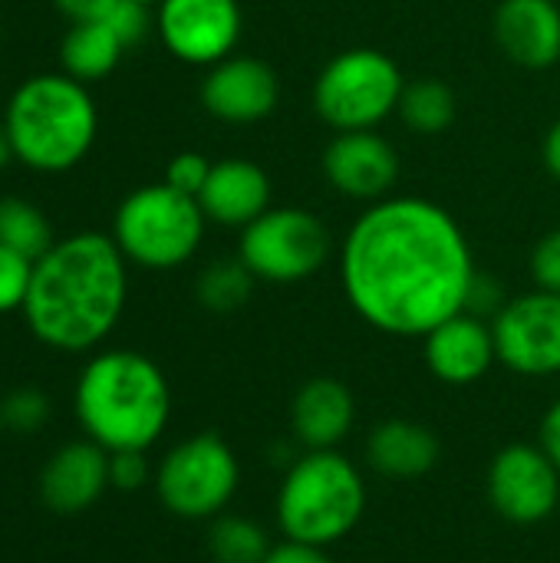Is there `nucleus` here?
<instances>
[{
	"label": "nucleus",
	"mask_w": 560,
	"mask_h": 563,
	"mask_svg": "<svg viewBox=\"0 0 560 563\" xmlns=\"http://www.w3.org/2000/svg\"><path fill=\"white\" fill-rule=\"evenodd\" d=\"M271 548L267 531L241 515H218L208 528V551L218 563H264Z\"/></svg>",
	"instance_id": "nucleus-23"
},
{
	"label": "nucleus",
	"mask_w": 560,
	"mask_h": 563,
	"mask_svg": "<svg viewBox=\"0 0 560 563\" xmlns=\"http://www.w3.org/2000/svg\"><path fill=\"white\" fill-rule=\"evenodd\" d=\"M142 3H162V0H142Z\"/></svg>",
	"instance_id": "nucleus-37"
},
{
	"label": "nucleus",
	"mask_w": 560,
	"mask_h": 563,
	"mask_svg": "<svg viewBox=\"0 0 560 563\" xmlns=\"http://www.w3.org/2000/svg\"><path fill=\"white\" fill-rule=\"evenodd\" d=\"M33 264L36 261L0 244V313L23 310L26 294H30V280H33Z\"/></svg>",
	"instance_id": "nucleus-26"
},
{
	"label": "nucleus",
	"mask_w": 560,
	"mask_h": 563,
	"mask_svg": "<svg viewBox=\"0 0 560 563\" xmlns=\"http://www.w3.org/2000/svg\"><path fill=\"white\" fill-rule=\"evenodd\" d=\"M403 122L419 135H439L455 119V92L442 79H416L406 82L399 96Z\"/></svg>",
	"instance_id": "nucleus-22"
},
{
	"label": "nucleus",
	"mask_w": 560,
	"mask_h": 563,
	"mask_svg": "<svg viewBox=\"0 0 560 563\" xmlns=\"http://www.w3.org/2000/svg\"><path fill=\"white\" fill-rule=\"evenodd\" d=\"M538 445L548 452V459L560 468V399L545 412V419H541V442Z\"/></svg>",
	"instance_id": "nucleus-34"
},
{
	"label": "nucleus",
	"mask_w": 560,
	"mask_h": 563,
	"mask_svg": "<svg viewBox=\"0 0 560 563\" xmlns=\"http://www.w3.org/2000/svg\"><path fill=\"white\" fill-rule=\"evenodd\" d=\"M531 277L541 290L560 294V228L545 234L531 251Z\"/></svg>",
	"instance_id": "nucleus-30"
},
{
	"label": "nucleus",
	"mask_w": 560,
	"mask_h": 563,
	"mask_svg": "<svg viewBox=\"0 0 560 563\" xmlns=\"http://www.w3.org/2000/svg\"><path fill=\"white\" fill-rule=\"evenodd\" d=\"M13 158V145H10V135H7V125L0 122V168H7V162Z\"/></svg>",
	"instance_id": "nucleus-36"
},
{
	"label": "nucleus",
	"mask_w": 560,
	"mask_h": 563,
	"mask_svg": "<svg viewBox=\"0 0 560 563\" xmlns=\"http://www.w3.org/2000/svg\"><path fill=\"white\" fill-rule=\"evenodd\" d=\"M50 419V399L40 389H17L0 402V426L13 432H36Z\"/></svg>",
	"instance_id": "nucleus-27"
},
{
	"label": "nucleus",
	"mask_w": 560,
	"mask_h": 563,
	"mask_svg": "<svg viewBox=\"0 0 560 563\" xmlns=\"http://www.w3.org/2000/svg\"><path fill=\"white\" fill-rule=\"evenodd\" d=\"M366 511V482L337 449L304 452L277 488V528L284 541L333 548Z\"/></svg>",
	"instance_id": "nucleus-5"
},
{
	"label": "nucleus",
	"mask_w": 560,
	"mask_h": 563,
	"mask_svg": "<svg viewBox=\"0 0 560 563\" xmlns=\"http://www.w3.org/2000/svg\"><path fill=\"white\" fill-rule=\"evenodd\" d=\"M422 343H426L422 353H426L429 373L446 386H472L498 360L492 327L469 310H462V313L449 317L446 323H439L436 330H429L422 336Z\"/></svg>",
	"instance_id": "nucleus-14"
},
{
	"label": "nucleus",
	"mask_w": 560,
	"mask_h": 563,
	"mask_svg": "<svg viewBox=\"0 0 560 563\" xmlns=\"http://www.w3.org/2000/svg\"><path fill=\"white\" fill-rule=\"evenodd\" d=\"M122 53H125V43L116 36V30L106 20H86V23H73L69 33L63 36L59 63L66 76L79 82H92V79L109 76L119 66Z\"/></svg>",
	"instance_id": "nucleus-21"
},
{
	"label": "nucleus",
	"mask_w": 560,
	"mask_h": 563,
	"mask_svg": "<svg viewBox=\"0 0 560 563\" xmlns=\"http://www.w3.org/2000/svg\"><path fill=\"white\" fill-rule=\"evenodd\" d=\"M545 165H548V172L560 181V119L551 125V132L545 139Z\"/></svg>",
	"instance_id": "nucleus-35"
},
{
	"label": "nucleus",
	"mask_w": 560,
	"mask_h": 563,
	"mask_svg": "<svg viewBox=\"0 0 560 563\" xmlns=\"http://www.w3.org/2000/svg\"><path fill=\"white\" fill-rule=\"evenodd\" d=\"M498 363L518 376L545 379L560 373V294L531 290L505 307L492 320Z\"/></svg>",
	"instance_id": "nucleus-10"
},
{
	"label": "nucleus",
	"mask_w": 560,
	"mask_h": 563,
	"mask_svg": "<svg viewBox=\"0 0 560 563\" xmlns=\"http://www.w3.org/2000/svg\"><path fill=\"white\" fill-rule=\"evenodd\" d=\"M323 175L340 195L350 198H383L399 178V158L393 145L373 129L340 132L323 152Z\"/></svg>",
	"instance_id": "nucleus-15"
},
{
	"label": "nucleus",
	"mask_w": 560,
	"mask_h": 563,
	"mask_svg": "<svg viewBox=\"0 0 560 563\" xmlns=\"http://www.w3.org/2000/svg\"><path fill=\"white\" fill-rule=\"evenodd\" d=\"M475 274L469 238L426 198L373 205L350 228L340 257L350 307L389 336H426L462 313Z\"/></svg>",
	"instance_id": "nucleus-1"
},
{
	"label": "nucleus",
	"mask_w": 560,
	"mask_h": 563,
	"mask_svg": "<svg viewBox=\"0 0 560 563\" xmlns=\"http://www.w3.org/2000/svg\"><path fill=\"white\" fill-rule=\"evenodd\" d=\"M53 3L73 23H86V20H106L119 0H53Z\"/></svg>",
	"instance_id": "nucleus-33"
},
{
	"label": "nucleus",
	"mask_w": 560,
	"mask_h": 563,
	"mask_svg": "<svg viewBox=\"0 0 560 563\" xmlns=\"http://www.w3.org/2000/svg\"><path fill=\"white\" fill-rule=\"evenodd\" d=\"M495 40L508 59L545 69L560 59V7L554 0H502L495 10Z\"/></svg>",
	"instance_id": "nucleus-17"
},
{
	"label": "nucleus",
	"mask_w": 560,
	"mask_h": 563,
	"mask_svg": "<svg viewBox=\"0 0 560 563\" xmlns=\"http://www.w3.org/2000/svg\"><path fill=\"white\" fill-rule=\"evenodd\" d=\"M155 482L145 452H109V485L116 492H139Z\"/></svg>",
	"instance_id": "nucleus-28"
},
{
	"label": "nucleus",
	"mask_w": 560,
	"mask_h": 563,
	"mask_svg": "<svg viewBox=\"0 0 560 563\" xmlns=\"http://www.w3.org/2000/svg\"><path fill=\"white\" fill-rule=\"evenodd\" d=\"M264 563H333L327 554V548H314V544H300V541H284L274 544Z\"/></svg>",
	"instance_id": "nucleus-32"
},
{
	"label": "nucleus",
	"mask_w": 560,
	"mask_h": 563,
	"mask_svg": "<svg viewBox=\"0 0 560 563\" xmlns=\"http://www.w3.org/2000/svg\"><path fill=\"white\" fill-rule=\"evenodd\" d=\"M152 485L168 515L182 521H215L238 495L241 465L221 435L198 432L165 452Z\"/></svg>",
	"instance_id": "nucleus-7"
},
{
	"label": "nucleus",
	"mask_w": 560,
	"mask_h": 563,
	"mask_svg": "<svg viewBox=\"0 0 560 563\" xmlns=\"http://www.w3.org/2000/svg\"><path fill=\"white\" fill-rule=\"evenodd\" d=\"M238 257L254 280L297 284L327 264L330 231L307 208H267L244 228Z\"/></svg>",
	"instance_id": "nucleus-9"
},
{
	"label": "nucleus",
	"mask_w": 560,
	"mask_h": 563,
	"mask_svg": "<svg viewBox=\"0 0 560 563\" xmlns=\"http://www.w3.org/2000/svg\"><path fill=\"white\" fill-rule=\"evenodd\" d=\"M205 211L198 198L172 185H145L132 191L112 221V241L125 261L145 271H172L195 257L205 238Z\"/></svg>",
	"instance_id": "nucleus-6"
},
{
	"label": "nucleus",
	"mask_w": 560,
	"mask_h": 563,
	"mask_svg": "<svg viewBox=\"0 0 560 563\" xmlns=\"http://www.w3.org/2000/svg\"><path fill=\"white\" fill-rule=\"evenodd\" d=\"M442 445L436 432L413 419H386L366 439V462L393 482L422 478L439 465Z\"/></svg>",
	"instance_id": "nucleus-20"
},
{
	"label": "nucleus",
	"mask_w": 560,
	"mask_h": 563,
	"mask_svg": "<svg viewBox=\"0 0 560 563\" xmlns=\"http://www.w3.org/2000/svg\"><path fill=\"white\" fill-rule=\"evenodd\" d=\"M109 488V452L92 439L56 449L40 472V498L56 515H83Z\"/></svg>",
	"instance_id": "nucleus-16"
},
{
	"label": "nucleus",
	"mask_w": 560,
	"mask_h": 563,
	"mask_svg": "<svg viewBox=\"0 0 560 563\" xmlns=\"http://www.w3.org/2000/svg\"><path fill=\"white\" fill-rule=\"evenodd\" d=\"M356 422V402L347 383L333 376L307 379L290 402V429L307 452L337 449Z\"/></svg>",
	"instance_id": "nucleus-19"
},
{
	"label": "nucleus",
	"mask_w": 560,
	"mask_h": 563,
	"mask_svg": "<svg viewBox=\"0 0 560 563\" xmlns=\"http://www.w3.org/2000/svg\"><path fill=\"white\" fill-rule=\"evenodd\" d=\"M76 419L106 452H149L172 419V389L158 363L135 350L92 356L73 393Z\"/></svg>",
	"instance_id": "nucleus-3"
},
{
	"label": "nucleus",
	"mask_w": 560,
	"mask_h": 563,
	"mask_svg": "<svg viewBox=\"0 0 560 563\" xmlns=\"http://www.w3.org/2000/svg\"><path fill=\"white\" fill-rule=\"evenodd\" d=\"M488 501L508 525H541L560 505V468L541 445H505L488 465Z\"/></svg>",
	"instance_id": "nucleus-11"
},
{
	"label": "nucleus",
	"mask_w": 560,
	"mask_h": 563,
	"mask_svg": "<svg viewBox=\"0 0 560 563\" xmlns=\"http://www.w3.org/2000/svg\"><path fill=\"white\" fill-rule=\"evenodd\" d=\"M208 175H211V162H208L205 155H198V152H182V155H175V158L168 162V168H165V185H172V188H178V191L198 198V191L205 188Z\"/></svg>",
	"instance_id": "nucleus-29"
},
{
	"label": "nucleus",
	"mask_w": 560,
	"mask_h": 563,
	"mask_svg": "<svg viewBox=\"0 0 560 563\" xmlns=\"http://www.w3.org/2000/svg\"><path fill=\"white\" fill-rule=\"evenodd\" d=\"M3 125L17 162L33 172H66L92 148L99 115L79 79L40 73L17 86Z\"/></svg>",
	"instance_id": "nucleus-4"
},
{
	"label": "nucleus",
	"mask_w": 560,
	"mask_h": 563,
	"mask_svg": "<svg viewBox=\"0 0 560 563\" xmlns=\"http://www.w3.org/2000/svg\"><path fill=\"white\" fill-rule=\"evenodd\" d=\"M158 33L175 59L215 66L241 40V7L238 0H162Z\"/></svg>",
	"instance_id": "nucleus-12"
},
{
	"label": "nucleus",
	"mask_w": 560,
	"mask_h": 563,
	"mask_svg": "<svg viewBox=\"0 0 560 563\" xmlns=\"http://www.w3.org/2000/svg\"><path fill=\"white\" fill-rule=\"evenodd\" d=\"M125 297L129 274L119 244L109 234L79 231L33 264L23 320L43 346L86 353L116 330Z\"/></svg>",
	"instance_id": "nucleus-2"
},
{
	"label": "nucleus",
	"mask_w": 560,
	"mask_h": 563,
	"mask_svg": "<svg viewBox=\"0 0 560 563\" xmlns=\"http://www.w3.org/2000/svg\"><path fill=\"white\" fill-rule=\"evenodd\" d=\"M281 82L274 69L254 56H228L215 63L201 82V106L221 122H261L277 109Z\"/></svg>",
	"instance_id": "nucleus-13"
},
{
	"label": "nucleus",
	"mask_w": 560,
	"mask_h": 563,
	"mask_svg": "<svg viewBox=\"0 0 560 563\" xmlns=\"http://www.w3.org/2000/svg\"><path fill=\"white\" fill-rule=\"evenodd\" d=\"M403 89V73L386 53L356 46L323 66L314 82V109L337 132L376 129L399 109Z\"/></svg>",
	"instance_id": "nucleus-8"
},
{
	"label": "nucleus",
	"mask_w": 560,
	"mask_h": 563,
	"mask_svg": "<svg viewBox=\"0 0 560 563\" xmlns=\"http://www.w3.org/2000/svg\"><path fill=\"white\" fill-rule=\"evenodd\" d=\"M106 23L116 30V36H119V40L125 43V49H129L132 43H139V40L149 33V3H142V0H119V3L109 10Z\"/></svg>",
	"instance_id": "nucleus-31"
},
{
	"label": "nucleus",
	"mask_w": 560,
	"mask_h": 563,
	"mask_svg": "<svg viewBox=\"0 0 560 563\" xmlns=\"http://www.w3.org/2000/svg\"><path fill=\"white\" fill-rule=\"evenodd\" d=\"M198 205L208 221L248 228L271 205V178L248 158H221L211 165V175L198 191Z\"/></svg>",
	"instance_id": "nucleus-18"
},
{
	"label": "nucleus",
	"mask_w": 560,
	"mask_h": 563,
	"mask_svg": "<svg viewBox=\"0 0 560 563\" xmlns=\"http://www.w3.org/2000/svg\"><path fill=\"white\" fill-rule=\"evenodd\" d=\"M0 244L40 261L53 247V231L43 211L23 198H0Z\"/></svg>",
	"instance_id": "nucleus-24"
},
{
	"label": "nucleus",
	"mask_w": 560,
	"mask_h": 563,
	"mask_svg": "<svg viewBox=\"0 0 560 563\" xmlns=\"http://www.w3.org/2000/svg\"><path fill=\"white\" fill-rule=\"evenodd\" d=\"M254 287V274L238 261H218L201 271L198 277V300L211 313H231L248 303Z\"/></svg>",
	"instance_id": "nucleus-25"
}]
</instances>
